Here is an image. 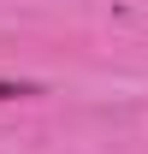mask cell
Instances as JSON below:
<instances>
[{
    "instance_id": "obj_1",
    "label": "cell",
    "mask_w": 148,
    "mask_h": 154,
    "mask_svg": "<svg viewBox=\"0 0 148 154\" xmlns=\"http://www.w3.org/2000/svg\"><path fill=\"white\" fill-rule=\"evenodd\" d=\"M18 95H36V83H6L0 77V101H18Z\"/></svg>"
}]
</instances>
